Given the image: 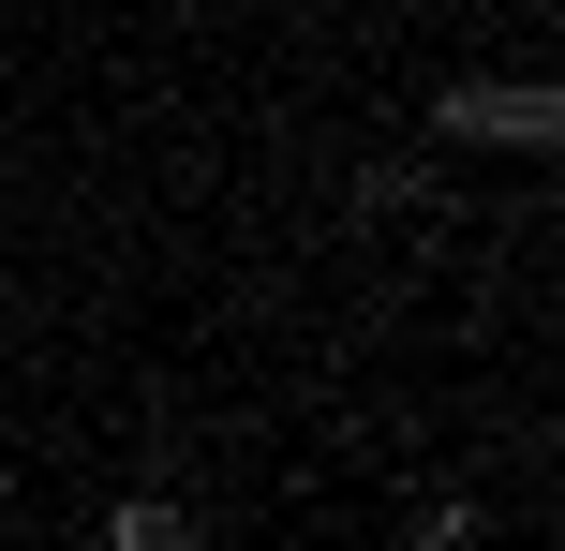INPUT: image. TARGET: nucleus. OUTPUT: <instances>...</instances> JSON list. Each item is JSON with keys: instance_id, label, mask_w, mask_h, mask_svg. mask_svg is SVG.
Returning <instances> with one entry per match:
<instances>
[{"instance_id": "f03ea898", "label": "nucleus", "mask_w": 565, "mask_h": 551, "mask_svg": "<svg viewBox=\"0 0 565 551\" xmlns=\"http://www.w3.org/2000/svg\"><path fill=\"white\" fill-rule=\"evenodd\" d=\"M358 209H431V165H358Z\"/></svg>"}, {"instance_id": "f257e3e1", "label": "nucleus", "mask_w": 565, "mask_h": 551, "mask_svg": "<svg viewBox=\"0 0 565 551\" xmlns=\"http://www.w3.org/2000/svg\"><path fill=\"white\" fill-rule=\"evenodd\" d=\"M431 135H447V149H551L565 135V89L551 75H461L447 105H431Z\"/></svg>"}]
</instances>
